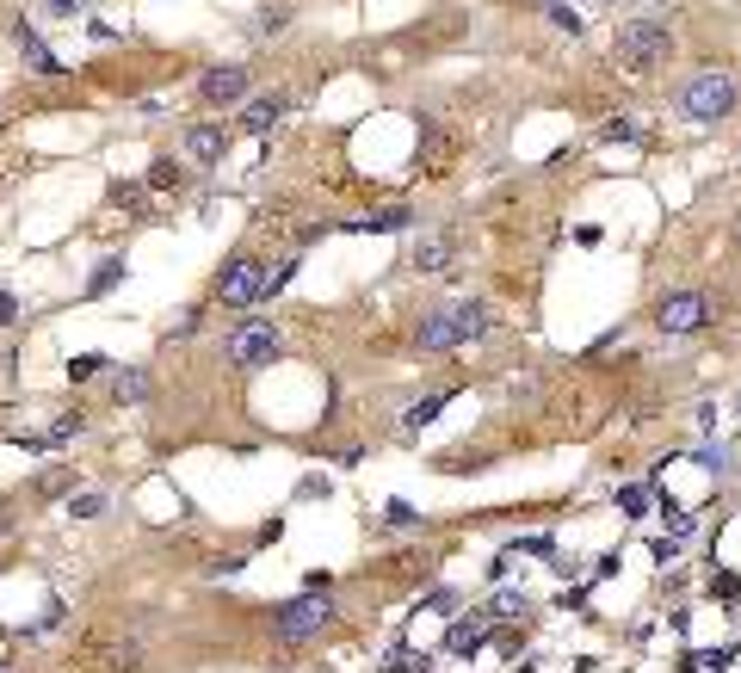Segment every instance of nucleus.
I'll return each instance as SVG.
<instances>
[{
  "label": "nucleus",
  "instance_id": "9d476101",
  "mask_svg": "<svg viewBox=\"0 0 741 673\" xmlns=\"http://www.w3.org/2000/svg\"><path fill=\"white\" fill-rule=\"evenodd\" d=\"M13 50H19V62L31 68V75H44V81H62V75H68V62H62V56H56V50H50L25 19L13 25Z\"/></svg>",
  "mask_w": 741,
  "mask_h": 673
},
{
  "label": "nucleus",
  "instance_id": "2eb2a0df",
  "mask_svg": "<svg viewBox=\"0 0 741 673\" xmlns=\"http://www.w3.org/2000/svg\"><path fill=\"white\" fill-rule=\"evenodd\" d=\"M414 223V210L408 204H390V210H371V217H352L346 229L352 235H396V229H408Z\"/></svg>",
  "mask_w": 741,
  "mask_h": 673
},
{
  "label": "nucleus",
  "instance_id": "c9c22d12",
  "mask_svg": "<svg viewBox=\"0 0 741 673\" xmlns=\"http://www.w3.org/2000/svg\"><path fill=\"white\" fill-rule=\"evenodd\" d=\"M13 531V501H0V538Z\"/></svg>",
  "mask_w": 741,
  "mask_h": 673
},
{
  "label": "nucleus",
  "instance_id": "412c9836",
  "mask_svg": "<svg viewBox=\"0 0 741 673\" xmlns=\"http://www.w3.org/2000/svg\"><path fill=\"white\" fill-rule=\"evenodd\" d=\"M118 278H124V254H112V260H99V266H93V278H87V297H105V291H112V285H118Z\"/></svg>",
  "mask_w": 741,
  "mask_h": 673
},
{
  "label": "nucleus",
  "instance_id": "4be33fe9",
  "mask_svg": "<svg viewBox=\"0 0 741 673\" xmlns=\"http://www.w3.org/2000/svg\"><path fill=\"white\" fill-rule=\"evenodd\" d=\"M105 371H112L105 352H81V359H68V383H93V377H105Z\"/></svg>",
  "mask_w": 741,
  "mask_h": 673
},
{
  "label": "nucleus",
  "instance_id": "c756f323",
  "mask_svg": "<svg viewBox=\"0 0 741 673\" xmlns=\"http://www.w3.org/2000/svg\"><path fill=\"white\" fill-rule=\"evenodd\" d=\"M427 606H433V612H445V618H451V612H457V593H451V587H433V593H427Z\"/></svg>",
  "mask_w": 741,
  "mask_h": 673
},
{
  "label": "nucleus",
  "instance_id": "0eeeda50",
  "mask_svg": "<svg viewBox=\"0 0 741 673\" xmlns=\"http://www.w3.org/2000/svg\"><path fill=\"white\" fill-rule=\"evenodd\" d=\"M278 352H285V334H278L272 322H241V328H229V340H223V359H229L235 371H266Z\"/></svg>",
  "mask_w": 741,
  "mask_h": 673
},
{
  "label": "nucleus",
  "instance_id": "6ab92c4d",
  "mask_svg": "<svg viewBox=\"0 0 741 673\" xmlns=\"http://www.w3.org/2000/svg\"><path fill=\"white\" fill-rule=\"evenodd\" d=\"M445 402H451V396H420V402H414V408L402 414V433H420V427H433Z\"/></svg>",
  "mask_w": 741,
  "mask_h": 673
},
{
  "label": "nucleus",
  "instance_id": "a878e982",
  "mask_svg": "<svg viewBox=\"0 0 741 673\" xmlns=\"http://www.w3.org/2000/svg\"><path fill=\"white\" fill-rule=\"evenodd\" d=\"M143 192H149L143 180H118V186H112V204H124V210H143Z\"/></svg>",
  "mask_w": 741,
  "mask_h": 673
},
{
  "label": "nucleus",
  "instance_id": "f3484780",
  "mask_svg": "<svg viewBox=\"0 0 741 673\" xmlns=\"http://www.w3.org/2000/svg\"><path fill=\"white\" fill-rule=\"evenodd\" d=\"M56 494H75V470L68 464H50L31 476V501H56Z\"/></svg>",
  "mask_w": 741,
  "mask_h": 673
},
{
  "label": "nucleus",
  "instance_id": "7ed1b4c3",
  "mask_svg": "<svg viewBox=\"0 0 741 673\" xmlns=\"http://www.w3.org/2000/svg\"><path fill=\"white\" fill-rule=\"evenodd\" d=\"M68 667L75 673H136L143 667V643L118 630H87L75 649H68Z\"/></svg>",
  "mask_w": 741,
  "mask_h": 673
},
{
  "label": "nucleus",
  "instance_id": "f8f14e48",
  "mask_svg": "<svg viewBox=\"0 0 741 673\" xmlns=\"http://www.w3.org/2000/svg\"><path fill=\"white\" fill-rule=\"evenodd\" d=\"M291 112V93H260V99H247V112H241V130L247 136H266L278 118Z\"/></svg>",
  "mask_w": 741,
  "mask_h": 673
},
{
  "label": "nucleus",
  "instance_id": "39448f33",
  "mask_svg": "<svg viewBox=\"0 0 741 673\" xmlns=\"http://www.w3.org/2000/svg\"><path fill=\"white\" fill-rule=\"evenodd\" d=\"M328 618H334V599L297 593V599H285V606H272V636H278L285 649H297V643H309V636H322Z\"/></svg>",
  "mask_w": 741,
  "mask_h": 673
},
{
  "label": "nucleus",
  "instance_id": "5701e85b",
  "mask_svg": "<svg viewBox=\"0 0 741 673\" xmlns=\"http://www.w3.org/2000/svg\"><path fill=\"white\" fill-rule=\"evenodd\" d=\"M649 501H655V494H649L643 482H624V488H618V507H624L630 519H643V513H649Z\"/></svg>",
  "mask_w": 741,
  "mask_h": 673
},
{
  "label": "nucleus",
  "instance_id": "473e14b6",
  "mask_svg": "<svg viewBox=\"0 0 741 673\" xmlns=\"http://www.w3.org/2000/svg\"><path fill=\"white\" fill-rule=\"evenodd\" d=\"M550 19H556L562 31H569V38H575V31H581V13H569V7H550Z\"/></svg>",
  "mask_w": 741,
  "mask_h": 673
},
{
  "label": "nucleus",
  "instance_id": "1a4fd4ad",
  "mask_svg": "<svg viewBox=\"0 0 741 673\" xmlns=\"http://www.w3.org/2000/svg\"><path fill=\"white\" fill-rule=\"evenodd\" d=\"M247 87H254V75L247 68H204L198 75V105H241L247 99Z\"/></svg>",
  "mask_w": 741,
  "mask_h": 673
},
{
  "label": "nucleus",
  "instance_id": "6e6552de",
  "mask_svg": "<svg viewBox=\"0 0 741 673\" xmlns=\"http://www.w3.org/2000/svg\"><path fill=\"white\" fill-rule=\"evenodd\" d=\"M704 322H711V297H704V291H674V297H661V309H655L661 334H698Z\"/></svg>",
  "mask_w": 741,
  "mask_h": 673
},
{
  "label": "nucleus",
  "instance_id": "72a5a7b5",
  "mask_svg": "<svg viewBox=\"0 0 741 673\" xmlns=\"http://www.w3.org/2000/svg\"><path fill=\"white\" fill-rule=\"evenodd\" d=\"M680 556V538H655V562H674Z\"/></svg>",
  "mask_w": 741,
  "mask_h": 673
},
{
  "label": "nucleus",
  "instance_id": "f704fd0d",
  "mask_svg": "<svg viewBox=\"0 0 741 673\" xmlns=\"http://www.w3.org/2000/svg\"><path fill=\"white\" fill-rule=\"evenodd\" d=\"M717 593H723V606H741V599H735V593H741L735 575H717Z\"/></svg>",
  "mask_w": 741,
  "mask_h": 673
},
{
  "label": "nucleus",
  "instance_id": "f257e3e1",
  "mask_svg": "<svg viewBox=\"0 0 741 673\" xmlns=\"http://www.w3.org/2000/svg\"><path fill=\"white\" fill-rule=\"evenodd\" d=\"M476 334H488V303L482 297H457V303H439V309L420 315L414 352H427V359H433V352H451V346H464Z\"/></svg>",
  "mask_w": 741,
  "mask_h": 673
},
{
  "label": "nucleus",
  "instance_id": "9b49d317",
  "mask_svg": "<svg viewBox=\"0 0 741 673\" xmlns=\"http://www.w3.org/2000/svg\"><path fill=\"white\" fill-rule=\"evenodd\" d=\"M180 155H186L192 167H217V161L229 155V130H223V124H186Z\"/></svg>",
  "mask_w": 741,
  "mask_h": 673
},
{
  "label": "nucleus",
  "instance_id": "e433bc0d",
  "mask_svg": "<svg viewBox=\"0 0 741 673\" xmlns=\"http://www.w3.org/2000/svg\"><path fill=\"white\" fill-rule=\"evenodd\" d=\"M735 241H741V217H735Z\"/></svg>",
  "mask_w": 741,
  "mask_h": 673
},
{
  "label": "nucleus",
  "instance_id": "ddd939ff",
  "mask_svg": "<svg viewBox=\"0 0 741 673\" xmlns=\"http://www.w3.org/2000/svg\"><path fill=\"white\" fill-rule=\"evenodd\" d=\"M488 630H494V618H457V624H451V636H445V649H451L457 661H470V655L488 643Z\"/></svg>",
  "mask_w": 741,
  "mask_h": 673
},
{
  "label": "nucleus",
  "instance_id": "a211bd4d",
  "mask_svg": "<svg viewBox=\"0 0 741 673\" xmlns=\"http://www.w3.org/2000/svg\"><path fill=\"white\" fill-rule=\"evenodd\" d=\"M143 186H155V192H180V186H186V161L161 155V161L149 167V180H143Z\"/></svg>",
  "mask_w": 741,
  "mask_h": 673
},
{
  "label": "nucleus",
  "instance_id": "dca6fc26",
  "mask_svg": "<svg viewBox=\"0 0 741 673\" xmlns=\"http://www.w3.org/2000/svg\"><path fill=\"white\" fill-rule=\"evenodd\" d=\"M112 402H118V408H136V402H149V371H143V365H130V371H112Z\"/></svg>",
  "mask_w": 741,
  "mask_h": 673
},
{
  "label": "nucleus",
  "instance_id": "c85d7f7f",
  "mask_svg": "<svg viewBox=\"0 0 741 673\" xmlns=\"http://www.w3.org/2000/svg\"><path fill=\"white\" fill-rule=\"evenodd\" d=\"M383 519H390V525H420V513L408 501H390V507H383Z\"/></svg>",
  "mask_w": 741,
  "mask_h": 673
},
{
  "label": "nucleus",
  "instance_id": "cd10ccee",
  "mask_svg": "<svg viewBox=\"0 0 741 673\" xmlns=\"http://www.w3.org/2000/svg\"><path fill=\"white\" fill-rule=\"evenodd\" d=\"M38 7H44L50 19H75V13L87 7V0H38Z\"/></svg>",
  "mask_w": 741,
  "mask_h": 673
},
{
  "label": "nucleus",
  "instance_id": "393cba45",
  "mask_svg": "<svg viewBox=\"0 0 741 673\" xmlns=\"http://www.w3.org/2000/svg\"><path fill=\"white\" fill-rule=\"evenodd\" d=\"M68 513H75V519H99V513H105V494H99V488L68 494Z\"/></svg>",
  "mask_w": 741,
  "mask_h": 673
},
{
  "label": "nucleus",
  "instance_id": "7c9ffc66",
  "mask_svg": "<svg viewBox=\"0 0 741 673\" xmlns=\"http://www.w3.org/2000/svg\"><path fill=\"white\" fill-rule=\"evenodd\" d=\"M285 25H291V7H266L260 13V31H285Z\"/></svg>",
  "mask_w": 741,
  "mask_h": 673
},
{
  "label": "nucleus",
  "instance_id": "f03ea898",
  "mask_svg": "<svg viewBox=\"0 0 741 673\" xmlns=\"http://www.w3.org/2000/svg\"><path fill=\"white\" fill-rule=\"evenodd\" d=\"M674 105H680V118H686V124H723L735 105H741V87H735V75H717V68H704V75H692V81L674 93Z\"/></svg>",
  "mask_w": 741,
  "mask_h": 673
},
{
  "label": "nucleus",
  "instance_id": "4c0bfd02",
  "mask_svg": "<svg viewBox=\"0 0 741 673\" xmlns=\"http://www.w3.org/2000/svg\"><path fill=\"white\" fill-rule=\"evenodd\" d=\"M0 673H13V667H0Z\"/></svg>",
  "mask_w": 741,
  "mask_h": 673
},
{
  "label": "nucleus",
  "instance_id": "2f4dec72",
  "mask_svg": "<svg viewBox=\"0 0 741 673\" xmlns=\"http://www.w3.org/2000/svg\"><path fill=\"white\" fill-rule=\"evenodd\" d=\"M13 322H19V297L0 291V328H13Z\"/></svg>",
  "mask_w": 741,
  "mask_h": 673
},
{
  "label": "nucleus",
  "instance_id": "20e7f679",
  "mask_svg": "<svg viewBox=\"0 0 741 673\" xmlns=\"http://www.w3.org/2000/svg\"><path fill=\"white\" fill-rule=\"evenodd\" d=\"M260 297H266V260L260 254H235L210 278V303H223V309H254Z\"/></svg>",
  "mask_w": 741,
  "mask_h": 673
},
{
  "label": "nucleus",
  "instance_id": "bb28decb",
  "mask_svg": "<svg viewBox=\"0 0 741 673\" xmlns=\"http://www.w3.org/2000/svg\"><path fill=\"white\" fill-rule=\"evenodd\" d=\"M661 519H667V531H674V538H686V531H692V513H686V507H674V494L661 501Z\"/></svg>",
  "mask_w": 741,
  "mask_h": 673
},
{
  "label": "nucleus",
  "instance_id": "4468645a",
  "mask_svg": "<svg viewBox=\"0 0 741 673\" xmlns=\"http://www.w3.org/2000/svg\"><path fill=\"white\" fill-rule=\"evenodd\" d=\"M451 260H457V235L451 229H439V235H427L414 247V272H445Z\"/></svg>",
  "mask_w": 741,
  "mask_h": 673
},
{
  "label": "nucleus",
  "instance_id": "58836bf2",
  "mask_svg": "<svg viewBox=\"0 0 741 673\" xmlns=\"http://www.w3.org/2000/svg\"><path fill=\"white\" fill-rule=\"evenodd\" d=\"M550 7H556V0H550Z\"/></svg>",
  "mask_w": 741,
  "mask_h": 673
},
{
  "label": "nucleus",
  "instance_id": "b1692460",
  "mask_svg": "<svg viewBox=\"0 0 741 673\" xmlns=\"http://www.w3.org/2000/svg\"><path fill=\"white\" fill-rule=\"evenodd\" d=\"M525 606V587H494V599H488V618H513Z\"/></svg>",
  "mask_w": 741,
  "mask_h": 673
},
{
  "label": "nucleus",
  "instance_id": "423d86ee",
  "mask_svg": "<svg viewBox=\"0 0 741 673\" xmlns=\"http://www.w3.org/2000/svg\"><path fill=\"white\" fill-rule=\"evenodd\" d=\"M612 50L630 62V68H655L661 56H674V31H667V19H624Z\"/></svg>",
  "mask_w": 741,
  "mask_h": 673
},
{
  "label": "nucleus",
  "instance_id": "aec40b11",
  "mask_svg": "<svg viewBox=\"0 0 741 673\" xmlns=\"http://www.w3.org/2000/svg\"><path fill=\"white\" fill-rule=\"evenodd\" d=\"M692 464H698V470H711V476H729V470H735V451H729V445H698V451H692Z\"/></svg>",
  "mask_w": 741,
  "mask_h": 673
}]
</instances>
